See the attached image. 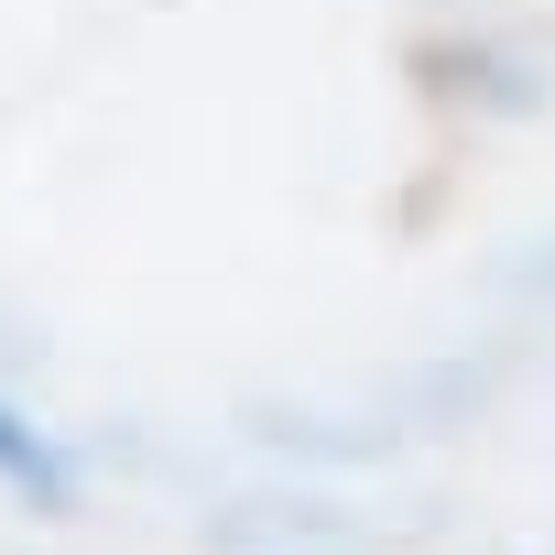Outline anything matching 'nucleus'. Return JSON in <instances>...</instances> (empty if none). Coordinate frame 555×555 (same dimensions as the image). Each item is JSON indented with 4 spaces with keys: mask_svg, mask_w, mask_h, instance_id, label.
<instances>
[{
    "mask_svg": "<svg viewBox=\"0 0 555 555\" xmlns=\"http://www.w3.org/2000/svg\"><path fill=\"white\" fill-rule=\"evenodd\" d=\"M0 501L34 512V522H66V512H77V468H66V447H55L44 425H23L12 403H0Z\"/></svg>",
    "mask_w": 555,
    "mask_h": 555,
    "instance_id": "1",
    "label": "nucleus"
}]
</instances>
